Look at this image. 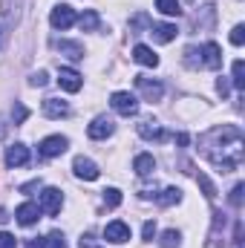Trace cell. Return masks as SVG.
Here are the masks:
<instances>
[{"mask_svg": "<svg viewBox=\"0 0 245 248\" xmlns=\"http://www.w3.org/2000/svg\"><path fill=\"white\" fill-rule=\"evenodd\" d=\"M110 107H113L116 113L127 116V119L138 113V101H136V95H130V93H113V98H110Z\"/></svg>", "mask_w": 245, "mask_h": 248, "instance_id": "obj_3", "label": "cell"}, {"mask_svg": "<svg viewBox=\"0 0 245 248\" xmlns=\"http://www.w3.org/2000/svg\"><path fill=\"white\" fill-rule=\"evenodd\" d=\"M176 26L173 23H156V26H150V35H153V41L156 44H170L173 38H176Z\"/></svg>", "mask_w": 245, "mask_h": 248, "instance_id": "obj_15", "label": "cell"}, {"mask_svg": "<svg viewBox=\"0 0 245 248\" xmlns=\"http://www.w3.org/2000/svg\"><path fill=\"white\" fill-rule=\"evenodd\" d=\"M26 162H29V147L26 144L15 141L12 147H6V165L9 168H23Z\"/></svg>", "mask_w": 245, "mask_h": 248, "instance_id": "obj_10", "label": "cell"}, {"mask_svg": "<svg viewBox=\"0 0 245 248\" xmlns=\"http://www.w3.org/2000/svg\"><path fill=\"white\" fill-rule=\"evenodd\" d=\"M136 87L141 90V95H144L147 101H159V98L165 95L162 81H153V78H147V75H136Z\"/></svg>", "mask_w": 245, "mask_h": 248, "instance_id": "obj_4", "label": "cell"}, {"mask_svg": "<svg viewBox=\"0 0 245 248\" xmlns=\"http://www.w3.org/2000/svg\"><path fill=\"white\" fill-rule=\"evenodd\" d=\"M44 116L46 119H63V116H69V104L61 101V98H46L44 101Z\"/></svg>", "mask_w": 245, "mask_h": 248, "instance_id": "obj_16", "label": "cell"}, {"mask_svg": "<svg viewBox=\"0 0 245 248\" xmlns=\"http://www.w3.org/2000/svg\"><path fill=\"white\" fill-rule=\"evenodd\" d=\"M162 248H179V231H165L162 234Z\"/></svg>", "mask_w": 245, "mask_h": 248, "instance_id": "obj_26", "label": "cell"}, {"mask_svg": "<svg viewBox=\"0 0 245 248\" xmlns=\"http://www.w3.org/2000/svg\"><path fill=\"white\" fill-rule=\"evenodd\" d=\"M138 136L147 139V141H165L168 139V133L162 130V124H156V122H141L138 124Z\"/></svg>", "mask_w": 245, "mask_h": 248, "instance_id": "obj_14", "label": "cell"}, {"mask_svg": "<svg viewBox=\"0 0 245 248\" xmlns=\"http://www.w3.org/2000/svg\"><path fill=\"white\" fill-rule=\"evenodd\" d=\"M58 84H61V90H66V93H78V90L84 87L81 75H78L75 69H69V66H61V69H58Z\"/></svg>", "mask_w": 245, "mask_h": 248, "instance_id": "obj_11", "label": "cell"}, {"mask_svg": "<svg viewBox=\"0 0 245 248\" xmlns=\"http://www.w3.org/2000/svg\"><path fill=\"white\" fill-rule=\"evenodd\" d=\"M12 116H15V124H20L23 119H26V116H29V113H26V107H23V104H15V110H12Z\"/></svg>", "mask_w": 245, "mask_h": 248, "instance_id": "obj_33", "label": "cell"}, {"mask_svg": "<svg viewBox=\"0 0 245 248\" xmlns=\"http://www.w3.org/2000/svg\"><path fill=\"white\" fill-rule=\"evenodd\" d=\"M15 217H17V222L20 225H35L38 219H41V208L35 205V202H23V205H17V211H15Z\"/></svg>", "mask_w": 245, "mask_h": 248, "instance_id": "obj_12", "label": "cell"}, {"mask_svg": "<svg viewBox=\"0 0 245 248\" xmlns=\"http://www.w3.org/2000/svg\"><path fill=\"white\" fill-rule=\"evenodd\" d=\"M46 246H49V248H66L63 234H61V231H52V234H49V240H46Z\"/></svg>", "mask_w": 245, "mask_h": 248, "instance_id": "obj_31", "label": "cell"}, {"mask_svg": "<svg viewBox=\"0 0 245 248\" xmlns=\"http://www.w3.org/2000/svg\"><path fill=\"white\" fill-rule=\"evenodd\" d=\"M63 205V193L58 190V187H46L44 193H41V214H46V217H55L58 211H61Z\"/></svg>", "mask_w": 245, "mask_h": 248, "instance_id": "obj_2", "label": "cell"}, {"mask_svg": "<svg viewBox=\"0 0 245 248\" xmlns=\"http://www.w3.org/2000/svg\"><path fill=\"white\" fill-rule=\"evenodd\" d=\"M113 130H116V122H113V119H107V116H98L95 122L87 127V136L98 141V139H107V136H113Z\"/></svg>", "mask_w": 245, "mask_h": 248, "instance_id": "obj_9", "label": "cell"}, {"mask_svg": "<svg viewBox=\"0 0 245 248\" xmlns=\"http://www.w3.org/2000/svg\"><path fill=\"white\" fill-rule=\"evenodd\" d=\"M187 141H190V139H187V133H179V136H176V144H179V147H184Z\"/></svg>", "mask_w": 245, "mask_h": 248, "instance_id": "obj_38", "label": "cell"}, {"mask_svg": "<svg viewBox=\"0 0 245 248\" xmlns=\"http://www.w3.org/2000/svg\"><path fill=\"white\" fill-rule=\"evenodd\" d=\"M29 84H32V87H46V84H49V75H46L44 69H38V72L29 75Z\"/></svg>", "mask_w": 245, "mask_h": 248, "instance_id": "obj_27", "label": "cell"}, {"mask_svg": "<svg viewBox=\"0 0 245 248\" xmlns=\"http://www.w3.org/2000/svg\"><path fill=\"white\" fill-rule=\"evenodd\" d=\"M58 52L66 55L69 61H81V58H84V46L75 44V41H58Z\"/></svg>", "mask_w": 245, "mask_h": 248, "instance_id": "obj_19", "label": "cell"}, {"mask_svg": "<svg viewBox=\"0 0 245 248\" xmlns=\"http://www.w3.org/2000/svg\"><path fill=\"white\" fill-rule=\"evenodd\" d=\"M141 234H144V240H153V237H156V222H153V219H147Z\"/></svg>", "mask_w": 245, "mask_h": 248, "instance_id": "obj_34", "label": "cell"}, {"mask_svg": "<svg viewBox=\"0 0 245 248\" xmlns=\"http://www.w3.org/2000/svg\"><path fill=\"white\" fill-rule=\"evenodd\" d=\"M243 190H245L243 182H240V185H234V190H231V196H228V199H231V205H234V208H240V205H243Z\"/></svg>", "mask_w": 245, "mask_h": 248, "instance_id": "obj_30", "label": "cell"}, {"mask_svg": "<svg viewBox=\"0 0 245 248\" xmlns=\"http://www.w3.org/2000/svg\"><path fill=\"white\" fill-rule=\"evenodd\" d=\"M66 139L63 136H49V139H44L41 144H38V153L44 156V159H52V156H61L63 150H66Z\"/></svg>", "mask_w": 245, "mask_h": 248, "instance_id": "obj_8", "label": "cell"}, {"mask_svg": "<svg viewBox=\"0 0 245 248\" xmlns=\"http://www.w3.org/2000/svg\"><path fill=\"white\" fill-rule=\"evenodd\" d=\"M104 193V205L107 208H119L122 205V190L119 187H107V190H101Z\"/></svg>", "mask_w": 245, "mask_h": 248, "instance_id": "obj_24", "label": "cell"}, {"mask_svg": "<svg viewBox=\"0 0 245 248\" xmlns=\"http://www.w3.org/2000/svg\"><path fill=\"white\" fill-rule=\"evenodd\" d=\"M156 9H159L162 15H168V17H179V15H182L179 0H156Z\"/></svg>", "mask_w": 245, "mask_h": 248, "instance_id": "obj_22", "label": "cell"}, {"mask_svg": "<svg viewBox=\"0 0 245 248\" xmlns=\"http://www.w3.org/2000/svg\"><path fill=\"white\" fill-rule=\"evenodd\" d=\"M41 187V179H35V182H26V185H20V193H32V190H38Z\"/></svg>", "mask_w": 245, "mask_h": 248, "instance_id": "obj_35", "label": "cell"}, {"mask_svg": "<svg viewBox=\"0 0 245 248\" xmlns=\"http://www.w3.org/2000/svg\"><path fill=\"white\" fill-rule=\"evenodd\" d=\"M72 170H75V176H78V179H87V182H95V179L101 176L98 165H95L92 159H84V156H78V159L72 162Z\"/></svg>", "mask_w": 245, "mask_h": 248, "instance_id": "obj_5", "label": "cell"}, {"mask_svg": "<svg viewBox=\"0 0 245 248\" xmlns=\"http://www.w3.org/2000/svg\"><path fill=\"white\" fill-rule=\"evenodd\" d=\"M26 248H46V240H41V237H32V240L26 243Z\"/></svg>", "mask_w": 245, "mask_h": 248, "instance_id": "obj_36", "label": "cell"}, {"mask_svg": "<svg viewBox=\"0 0 245 248\" xmlns=\"http://www.w3.org/2000/svg\"><path fill=\"white\" fill-rule=\"evenodd\" d=\"M196 182H199V185H202V190H205V199H211V202L216 199V187H214V182H211V179H208L202 170L196 173Z\"/></svg>", "mask_w": 245, "mask_h": 248, "instance_id": "obj_23", "label": "cell"}, {"mask_svg": "<svg viewBox=\"0 0 245 248\" xmlns=\"http://www.w3.org/2000/svg\"><path fill=\"white\" fill-rule=\"evenodd\" d=\"M182 199V190L179 187H165L162 193H156V202L162 205V208H168V205H173V202H179Z\"/></svg>", "mask_w": 245, "mask_h": 248, "instance_id": "obj_21", "label": "cell"}, {"mask_svg": "<svg viewBox=\"0 0 245 248\" xmlns=\"http://www.w3.org/2000/svg\"><path fill=\"white\" fill-rule=\"evenodd\" d=\"M199 55H202V66H208V69H219L222 66V49L211 41V44H205L202 49H199Z\"/></svg>", "mask_w": 245, "mask_h": 248, "instance_id": "obj_13", "label": "cell"}, {"mask_svg": "<svg viewBox=\"0 0 245 248\" xmlns=\"http://www.w3.org/2000/svg\"><path fill=\"white\" fill-rule=\"evenodd\" d=\"M231 81H234V87L243 93L245 90V63L243 61H234V75H231Z\"/></svg>", "mask_w": 245, "mask_h": 248, "instance_id": "obj_25", "label": "cell"}, {"mask_svg": "<svg viewBox=\"0 0 245 248\" xmlns=\"http://www.w3.org/2000/svg\"><path fill=\"white\" fill-rule=\"evenodd\" d=\"M0 248H17V240L9 231H0Z\"/></svg>", "mask_w": 245, "mask_h": 248, "instance_id": "obj_32", "label": "cell"}, {"mask_svg": "<svg viewBox=\"0 0 245 248\" xmlns=\"http://www.w3.org/2000/svg\"><path fill=\"white\" fill-rule=\"evenodd\" d=\"M98 23H101V17H98V12H95V9H87V12L78 17V26H81L84 32H95V29H98Z\"/></svg>", "mask_w": 245, "mask_h": 248, "instance_id": "obj_20", "label": "cell"}, {"mask_svg": "<svg viewBox=\"0 0 245 248\" xmlns=\"http://www.w3.org/2000/svg\"><path fill=\"white\" fill-rule=\"evenodd\" d=\"M49 23H52L55 29H69V26L75 23V9H72V6H66V3L55 6V9H52V15H49Z\"/></svg>", "mask_w": 245, "mask_h": 248, "instance_id": "obj_7", "label": "cell"}, {"mask_svg": "<svg viewBox=\"0 0 245 248\" xmlns=\"http://www.w3.org/2000/svg\"><path fill=\"white\" fill-rule=\"evenodd\" d=\"M216 90H219V95L225 98V95H228V81H225V78H219V81H216Z\"/></svg>", "mask_w": 245, "mask_h": 248, "instance_id": "obj_37", "label": "cell"}, {"mask_svg": "<svg viewBox=\"0 0 245 248\" xmlns=\"http://www.w3.org/2000/svg\"><path fill=\"white\" fill-rule=\"evenodd\" d=\"M243 147H245V139H243V130L237 124H222V127L211 130L202 139V153L216 168H222V173L240 168V162H243V156H245Z\"/></svg>", "mask_w": 245, "mask_h": 248, "instance_id": "obj_1", "label": "cell"}, {"mask_svg": "<svg viewBox=\"0 0 245 248\" xmlns=\"http://www.w3.org/2000/svg\"><path fill=\"white\" fill-rule=\"evenodd\" d=\"M133 58L141 63V66H159V55H156L150 46H144V44H136V49H133Z\"/></svg>", "mask_w": 245, "mask_h": 248, "instance_id": "obj_17", "label": "cell"}, {"mask_svg": "<svg viewBox=\"0 0 245 248\" xmlns=\"http://www.w3.org/2000/svg\"><path fill=\"white\" fill-rule=\"evenodd\" d=\"M78 248H104L92 234H81V240H78Z\"/></svg>", "mask_w": 245, "mask_h": 248, "instance_id": "obj_29", "label": "cell"}, {"mask_svg": "<svg viewBox=\"0 0 245 248\" xmlns=\"http://www.w3.org/2000/svg\"><path fill=\"white\" fill-rule=\"evenodd\" d=\"M133 170L144 179V176H150L153 170H156V159L150 156V153H141V156H136V162H133Z\"/></svg>", "mask_w": 245, "mask_h": 248, "instance_id": "obj_18", "label": "cell"}, {"mask_svg": "<svg viewBox=\"0 0 245 248\" xmlns=\"http://www.w3.org/2000/svg\"><path fill=\"white\" fill-rule=\"evenodd\" d=\"M243 41H245V26L237 23V26L231 29V44H234V46H243Z\"/></svg>", "mask_w": 245, "mask_h": 248, "instance_id": "obj_28", "label": "cell"}, {"mask_svg": "<svg viewBox=\"0 0 245 248\" xmlns=\"http://www.w3.org/2000/svg\"><path fill=\"white\" fill-rule=\"evenodd\" d=\"M6 219H9V214H6V211H3V208H0V225H3V222H6Z\"/></svg>", "mask_w": 245, "mask_h": 248, "instance_id": "obj_39", "label": "cell"}, {"mask_svg": "<svg viewBox=\"0 0 245 248\" xmlns=\"http://www.w3.org/2000/svg\"><path fill=\"white\" fill-rule=\"evenodd\" d=\"M104 240H107V243H113V246H124V243L130 240V225L122 222V219L110 222V225L104 228Z\"/></svg>", "mask_w": 245, "mask_h": 248, "instance_id": "obj_6", "label": "cell"}]
</instances>
